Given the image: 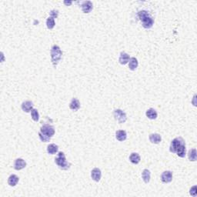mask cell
Returning <instances> with one entry per match:
<instances>
[{"label": "cell", "instance_id": "cell-1", "mask_svg": "<svg viewBox=\"0 0 197 197\" xmlns=\"http://www.w3.org/2000/svg\"><path fill=\"white\" fill-rule=\"evenodd\" d=\"M137 18L141 22L142 25L144 29H151L154 25V19L152 16L147 11L141 10L137 13Z\"/></svg>", "mask_w": 197, "mask_h": 197}, {"label": "cell", "instance_id": "cell-2", "mask_svg": "<svg viewBox=\"0 0 197 197\" xmlns=\"http://www.w3.org/2000/svg\"><path fill=\"white\" fill-rule=\"evenodd\" d=\"M55 134V128L49 124H45L40 128L39 136L42 142L48 143Z\"/></svg>", "mask_w": 197, "mask_h": 197}, {"label": "cell", "instance_id": "cell-3", "mask_svg": "<svg viewBox=\"0 0 197 197\" xmlns=\"http://www.w3.org/2000/svg\"><path fill=\"white\" fill-rule=\"evenodd\" d=\"M50 55L51 62H52L53 66L56 68L59 62H60V60H61L62 56H63V51L61 50V49L59 46L54 45L51 49Z\"/></svg>", "mask_w": 197, "mask_h": 197}, {"label": "cell", "instance_id": "cell-4", "mask_svg": "<svg viewBox=\"0 0 197 197\" xmlns=\"http://www.w3.org/2000/svg\"><path fill=\"white\" fill-rule=\"evenodd\" d=\"M55 163L62 170H68L71 167V163L66 160V155L63 152H59L57 157L55 158Z\"/></svg>", "mask_w": 197, "mask_h": 197}, {"label": "cell", "instance_id": "cell-5", "mask_svg": "<svg viewBox=\"0 0 197 197\" xmlns=\"http://www.w3.org/2000/svg\"><path fill=\"white\" fill-rule=\"evenodd\" d=\"M185 140H183L182 137H176V138L173 139L171 142L170 146H169V151H170L172 153H176V151L178 150L179 147L181 146L183 144H185Z\"/></svg>", "mask_w": 197, "mask_h": 197}, {"label": "cell", "instance_id": "cell-6", "mask_svg": "<svg viewBox=\"0 0 197 197\" xmlns=\"http://www.w3.org/2000/svg\"><path fill=\"white\" fill-rule=\"evenodd\" d=\"M113 116H114L115 119L120 124L124 123L127 120V116L122 109H115L114 112H113Z\"/></svg>", "mask_w": 197, "mask_h": 197}, {"label": "cell", "instance_id": "cell-7", "mask_svg": "<svg viewBox=\"0 0 197 197\" xmlns=\"http://www.w3.org/2000/svg\"><path fill=\"white\" fill-rule=\"evenodd\" d=\"M81 9L84 13H90L93 9V2L91 1H84L81 3Z\"/></svg>", "mask_w": 197, "mask_h": 197}, {"label": "cell", "instance_id": "cell-8", "mask_svg": "<svg viewBox=\"0 0 197 197\" xmlns=\"http://www.w3.org/2000/svg\"><path fill=\"white\" fill-rule=\"evenodd\" d=\"M172 180V172L169 170L164 171L161 175V181L163 183H169Z\"/></svg>", "mask_w": 197, "mask_h": 197}, {"label": "cell", "instance_id": "cell-9", "mask_svg": "<svg viewBox=\"0 0 197 197\" xmlns=\"http://www.w3.org/2000/svg\"><path fill=\"white\" fill-rule=\"evenodd\" d=\"M25 166H26V163H25V161L23 160V159L18 158V159H16V160H15L13 168H14L16 170H21V169H23Z\"/></svg>", "mask_w": 197, "mask_h": 197}, {"label": "cell", "instance_id": "cell-10", "mask_svg": "<svg viewBox=\"0 0 197 197\" xmlns=\"http://www.w3.org/2000/svg\"><path fill=\"white\" fill-rule=\"evenodd\" d=\"M33 106H34V105H33V102H32V101H29V100L25 101V102H22L21 105V108H22V111L25 112V113H30L32 109H34Z\"/></svg>", "mask_w": 197, "mask_h": 197}, {"label": "cell", "instance_id": "cell-11", "mask_svg": "<svg viewBox=\"0 0 197 197\" xmlns=\"http://www.w3.org/2000/svg\"><path fill=\"white\" fill-rule=\"evenodd\" d=\"M102 177V172L99 168H94L91 171V178L96 182H99Z\"/></svg>", "mask_w": 197, "mask_h": 197}, {"label": "cell", "instance_id": "cell-12", "mask_svg": "<svg viewBox=\"0 0 197 197\" xmlns=\"http://www.w3.org/2000/svg\"><path fill=\"white\" fill-rule=\"evenodd\" d=\"M129 59H130V56L128 53L125 52H122L119 55V62L120 64L125 65L129 63Z\"/></svg>", "mask_w": 197, "mask_h": 197}, {"label": "cell", "instance_id": "cell-13", "mask_svg": "<svg viewBox=\"0 0 197 197\" xmlns=\"http://www.w3.org/2000/svg\"><path fill=\"white\" fill-rule=\"evenodd\" d=\"M70 109H72V111H78L80 108V102L79 101L77 98H72V101L69 103Z\"/></svg>", "mask_w": 197, "mask_h": 197}, {"label": "cell", "instance_id": "cell-14", "mask_svg": "<svg viewBox=\"0 0 197 197\" xmlns=\"http://www.w3.org/2000/svg\"><path fill=\"white\" fill-rule=\"evenodd\" d=\"M149 141L153 144H159L162 141V137L158 133H152L149 136Z\"/></svg>", "mask_w": 197, "mask_h": 197}, {"label": "cell", "instance_id": "cell-15", "mask_svg": "<svg viewBox=\"0 0 197 197\" xmlns=\"http://www.w3.org/2000/svg\"><path fill=\"white\" fill-rule=\"evenodd\" d=\"M19 181V176L15 175V174H12V175L8 178V184L12 187H16V185L18 184Z\"/></svg>", "mask_w": 197, "mask_h": 197}, {"label": "cell", "instance_id": "cell-16", "mask_svg": "<svg viewBox=\"0 0 197 197\" xmlns=\"http://www.w3.org/2000/svg\"><path fill=\"white\" fill-rule=\"evenodd\" d=\"M116 138L118 141L123 142L127 138V133L125 130H118L116 132Z\"/></svg>", "mask_w": 197, "mask_h": 197}, {"label": "cell", "instance_id": "cell-17", "mask_svg": "<svg viewBox=\"0 0 197 197\" xmlns=\"http://www.w3.org/2000/svg\"><path fill=\"white\" fill-rule=\"evenodd\" d=\"M146 116H147V118L149 119H156L158 116V113L156 112V109L150 108V109H147L146 112Z\"/></svg>", "mask_w": 197, "mask_h": 197}, {"label": "cell", "instance_id": "cell-18", "mask_svg": "<svg viewBox=\"0 0 197 197\" xmlns=\"http://www.w3.org/2000/svg\"><path fill=\"white\" fill-rule=\"evenodd\" d=\"M140 160H141V157H140V156L137 152H133L129 156V161L133 164H135V165L140 163Z\"/></svg>", "mask_w": 197, "mask_h": 197}, {"label": "cell", "instance_id": "cell-19", "mask_svg": "<svg viewBox=\"0 0 197 197\" xmlns=\"http://www.w3.org/2000/svg\"><path fill=\"white\" fill-rule=\"evenodd\" d=\"M142 179H143L144 183H146V184L149 183L151 179V172L149 169H145L143 171V172H142Z\"/></svg>", "mask_w": 197, "mask_h": 197}, {"label": "cell", "instance_id": "cell-20", "mask_svg": "<svg viewBox=\"0 0 197 197\" xmlns=\"http://www.w3.org/2000/svg\"><path fill=\"white\" fill-rule=\"evenodd\" d=\"M138 66H139L138 59L135 57L130 58V59H129V69L132 70V71H134V70H136V69H137Z\"/></svg>", "mask_w": 197, "mask_h": 197}, {"label": "cell", "instance_id": "cell-21", "mask_svg": "<svg viewBox=\"0 0 197 197\" xmlns=\"http://www.w3.org/2000/svg\"><path fill=\"white\" fill-rule=\"evenodd\" d=\"M176 155L180 158H185L186 155H187V146H186V143L183 144L181 146L179 147L178 150L176 151Z\"/></svg>", "mask_w": 197, "mask_h": 197}, {"label": "cell", "instance_id": "cell-22", "mask_svg": "<svg viewBox=\"0 0 197 197\" xmlns=\"http://www.w3.org/2000/svg\"><path fill=\"white\" fill-rule=\"evenodd\" d=\"M58 150H59V146L57 145L54 143H51L47 146V152L49 154L54 155L57 153Z\"/></svg>", "mask_w": 197, "mask_h": 197}, {"label": "cell", "instance_id": "cell-23", "mask_svg": "<svg viewBox=\"0 0 197 197\" xmlns=\"http://www.w3.org/2000/svg\"><path fill=\"white\" fill-rule=\"evenodd\" d=\"M188 158L190 161H196V149H192L188 152Z\"/></svg>", "mask_w": 197, "mask_h": 197}, {"label": "cell", "instance_id": "cell-24", "mask_svg": "<svg viewBox=\"0 0 197 197\" xmlns=\"http://www.w3.org/2000/svg\"><path fill=\"white\" fill-rule=\"evenodd\" d=\"M56 25V22H55V19L49 16L46 19V26L49 29H52Z\"/></svg>", "mask_w": 197, "mask_h": 197}, {"label": "cell", "instance_id": "cell-25", "mask_svg": "<svg viewBox=\"0 0 197 197\" xmlns=\"http://www.w3.org/2000/svg\"><path fill=\"white\" fill-rule=\"evenodd\" d=\"M31 116L33 121L35 122H38L40 120V113L36 109H33L31 111Z\"/></svg>", "mask_w": 197, "mask_h": 197}, {"label": "cell", "instance_id": "cell-26", "mask_svg": "<svg viewBox=\"0 0 197 197\" xmlns=\"http://www.w3.org/2000/svg\"><path fill=\"white\" fill-rule=\"evenodd\" d=\"M49 14H50L51 17H52V18L54 19H56L58 16H59V11L56 10V9H52V10L50 11Z\"/></svg>", "mask_w": 197, "mask_h": 197}, {"label": "cell", "instance_id": "cell-27", "mask_svg": "<svg viewBox=\"0 0 197 197\" xmlns=\"http://www.w3.org/2000/svg\"><path fill=\"white\" fill-rule=\"evenodd\" d=\"M190 194L193 196H196L197 195V190H196V186H193L190 190Z\"/></svg>", "mask_w": 197, "mask_h": 197}, {"label": "cell", "instance_id": "cell-28", "mask_svg": "<svg viewBox=\"0 0 197 197\" xmlns=\"http://www.w3.org/2000/svg\"><path fill=\"white\" fill-rule=\"evenodd\" d=\"M64 4L66 5H72V2H71V1H69V2H67V1H64Z\"/></svg>", "mask_w": 197, "mask_h": 197}]
</instances>
